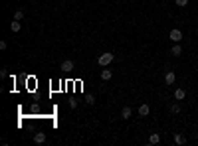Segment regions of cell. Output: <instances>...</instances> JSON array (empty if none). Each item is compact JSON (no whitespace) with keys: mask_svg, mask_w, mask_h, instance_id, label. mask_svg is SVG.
<instances>
[{"mask_svg":"<svg viewBox=\"0 0 198 146\" xmlns=\"http://www.w3.org/2000/svg\"><path fill=\"white\" fill-rule=\"evenodd\" d=\"M113 59H115V53L107 51V53H101V55H99V59H97V63H99L101 67H107V65H109L111 61H113Z\"/></svg>","mask_w":198,"mask_h":146,"instance_id":"cell-1","label":"cell"},{"mask_svg":"<svg viewBox=\"0 0 198 146\" xmlns=\"http://www.w3.org/2000/svg\"><path fill=\"white\" fill-rule=\"evenodd\" d=\"M180 40H182V32H180L178 28L170 30V42H174V44H178Z\"/></svg>","mask_w":198,"mask_h":146,"instance_id":"cell-2","label":"cell"},{"mask_svg":"<svg viewBox=\"0 0 198 146\" xmlns=\"http://www.w3.org/2000/svg\"><path fill=\"white\" fill-rule=\"evenodd\" d=\"M60 69H62V71H66V73L73 71V61H71V59H66V61L60 65Z\"/></svg>","mask_w":198,"mask_h":146,"instance_id":"cell-3","label":"cell"},{"mask_svg":"<svg viewBox=\"0 0 198 146\" xmlns=\"http://www.w3.org/2000/svg\"><path fill=\"white\" fill-rule=\"evenodd\" d=\"M34 142L36 144H44L46 142V132H36L34 134Z\"/></svg>","mask_w":198,"mask_h":146,"instance_id":"cell-4","label":"cell"},{"mask_svg":"<svg viewBox=\"0 0 198 146\" xmlns=\"http://www.w3.org/2000/svg\"><path fill=\"white\" fill-rule=\"evenodd\" d=\"M174 81H176V75H174V71H168L167 75H164V83H167V85H173Z\"/></svg>","mask_w":198,"mask_h":146,"instance_id":"cell-5","label":"cell"},{"mask_svg":"<svg viewBox=\"0 0 198 146\" xmlns=\"http://www.w3.org/2000/svg\"><path fill=\"white\" fill-rule=\"evenodd\" d=\"M180 53H182V46H180V44H176V46H173V47H170V55L178 57Z\"/></svg>","mask_w":198,"mask_h":146,"instance_id":"cell-6","label":"cell"},{"mask_svg":"<svg viewBox=\"0 0 198 146\" xmlns=\"http://www.w3.org/2000/svg\"><path fill=\"white\" fill-rule=\"evenodd\" d=\"M20 28H22V24H20L18 20H12V22H10V30H12L14 34H18V32H20Z\"/></svg>","mask_w":198,"mask_h":146,"instance_id":"cell-7","label":"cell"},{"mask_svg":"<svg viewBox=\"0 0 198 146\" xmlns=\"http://www.w3.org/2000/svg\"><path fill=\"white\" fill-rule=\"evenodd\" d=\"M121 118H123V121L131 118V107H123V109H121Z\"/></svg>","mask_w":198,"mask_h":146,"instance_id":"cell-8","label":"cell"},{"mask_svg":"<svg viewBox=\"0 0 198 146\" xmlns=\"http://www.w3.org/2000/svg\"><path fill=\"white\" fill-rule=\"evenodd\" d=\"M184 97H186V91H184V89H176V91H174V99H176V101H182Z\"/></svg>","mask_w":198,"mask_h":146,"instance_id":"cell-9","label":"cell"},{"mask_svg":"<svg viewBox=\"0 0 198 146\" xmlns=\"http://www.w3.org/2000/svg\"><path fill=\"white\" fill-rule=\"evenodd\" d=\"M159 142H160V134L153 132L151 136H149V144H159Z\"/></svg>","mask_w":198,"mask_h":146,"instance_id":"cell-10","label":"cell"},{"mask_svg":"<svg viewBox=\"0 0 198 146\" xmlns=\"http://www.w3.org/2000/svg\"><path fill=\"white\" fill-rule=\"evenodd\" d=\"M111 77H113V73H111V69H103V71H101V79H103V81H109Z\"/></svg>","mask_w":198,"mask_h":146,"instance_id":"cell-11","label":"cell"},{"mask_svg":"<svg viewBox=\"0 0 198 146\" xmlns=\"http://www.w3.org/2000/svg\"><path fill=\"white\" fill-rule=\"evenodd\" d=\"M149 113H151V109H149V105H141V107H139V115H141V117H147Z\"/></svg>","mask_w":198,"mask_h":146,"instance_id":"cell-12","label":"cell"},{"mask_svg":"<svg viewBox=\"0 0 198 146\" xmlns=\"http://www.w3.org/2000/svg\"><path fill=\"white\" fill-rule=\"evenodd\" d=\"M174 142H176V144H184V142H186V138H184L180 132H176V134H174Z\"/></svg>","mask_w":198,"mask_h":146,"instance_id":"cell-13","label":"cell"},{"mask_svg":"<svg viewBox=\"0 0 198 146\" xmlns=\"http://www.w3.org/2000/svg\"><path fill=\"white\" fill-rule=\"evenodd\" d=\"M14 20L22 22V20H24V10H16V12H14Z\"/></svg>","mask_w":198,"mask_h":146,"instance_id":"cell-14","label":"cell"},{"mask_svg":"<svg viewBox=\"0 0 198 146\" xmlns=\"http://www.w3.org/2000/svg\"><path fill=\"white\" fill-rule=\"evenodd\" d=\"M170 113H173V115H178V113H180V105H178V103H174V105L170 107Z\"/></svg>","mask_w":198,"mask_h":146,"instance_id":"cell-15","label":"cell"},{"mask_svg":"<svg viewBox=\"0 0 198 146\" xmlns=\"http://www.w3.org/2000/svg\"><path fill=\"white\" fill-rule=\"evenodd\" d=\"M85 103H87V105H93V103H95V97H93V95H87V97H85Z\"/></svg>","mask_w":198,"mask_h":146,"instance_id":"cell-16","label":"cell"},{"mask_svg":"<svg viewBox=\"0 0 198 146\" xmlns=\"http://www.w3.org/2000/svg\"><path fill=\"white\" fill-rule=\"evenodd\" d=\"M186 4H188V0H176V6H180V8H184Z\"/></svg>","mask_w":198,"mask_h":146,"instance_id":"cell-17","label":"cell"},{"mask_svg":"<svg viewBox=\"0 0 198 146\" xmlns=\"http://www.w3.org/2000/svg\"><path fill=\"white\" fill-rule=\"evenodd\" d=\"M69 107H71V109H76V107H77V101H76V99L69 101Z\"/></svg>","mask_w":198,"mask_h":146,"instance_id":"cell-18","label":"cell"}]
</instances>
